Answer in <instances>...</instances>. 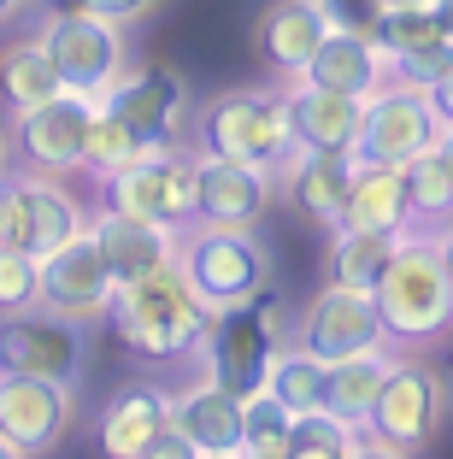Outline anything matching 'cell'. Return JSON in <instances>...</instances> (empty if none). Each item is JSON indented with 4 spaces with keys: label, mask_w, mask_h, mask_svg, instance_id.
<instances>
[{
    "label": "cell",
    "mask_w": 453,
    "mask_h": 459,
    "mask_svg": "<svg viewBox=\"0 0 453 459\" xmlns=\"http://www.w3.org/2000/svg\"><path fill=\"white\" fill-rule=\"evenodd\" d=\"M195 135H200V153H224V160L259 165V171H277L294 153L283 95H218L200 107Z\"/></svg>",
    "instance_id": "obj_7"
},
{
    "label": "cell",
    "mask_w": 453,
    "mask_h": 459,
    "mask_svg": "<svg viewBox=\"0 0 453 459\" xmlns=\"http://www.w3.org/2000/svg\"><path fill=\"white\" fill-rule=\"evenodd\" d=\"M301 82H318L335 95H371L377 82H388V59L377 54L371 36H353V30H324V41L312 48V59L301 65Z\"/></svg>",
    "instance_id": "obj_23"
},
{
    "label": "cell",
    "mask_w": 453,
    "mask_h": 459,
    "mask_svg": "<svg viewBox=\"0 0 453 459\" xmlns=\"http://www.w3.org/2000/svg\"><path fill=\"white\" fill-rule=\"evenodd\" d=\"M271 183L259 165L224 160V153H195V224L254 230L266 218Z\"/></svg>",
    "instance_id": "obj_16"
},
{
    "label": "cell",
    "mask_w": 453,
    "mask_h": 459,
    "mask_svg": "<svg viewBox=\"0 0 453 459\" xmlns=\"http://www.w3.org/2000/svg\"><path fill=\"white\" fill-rule=\"evenodd\" d=\"M18 6H30V0H0V18H13Z\"/></svg>",
    "instance_id": "obj_41"
},
{
    "label": "cell",
    "mask_w": 453,
    "mask_h": 459,
    "mask_svg": "<svg viewBox=\"0 0 453 459\" xmlns=\"http://www.w3.org/2000/svg\"><path fill=\"white\" fill-rule=\"evenodd\" d=\"M6 171H13V135L0 130V177H6Z\"/></svg>",
    "instance_id": "obj_40"
},
{
    "label": "cell",
    "mask_w": 453,
    "mask_h": 459,
    "mask_svg": "<svg viewBox=\"0 0 453 459\" xmlns=\"http://www.w3.org/2000/svg\"><path fill=\"white\" fill-rule=\"evenodd\" d=\"M89 230V242L100 247V259H107L112 283H135V277H147V271L171 265L177 254V230L165 224H147V218H124V212H100Z\"/></svg>",
    "instance_id": "obj_21"
},
{
    "label": "cell",
    "mask_w": 453,
    "mask_h": 459,
    "mask_svg": "<svg viewBox=\"0 0 453 459\" xmlns=\"http://www.w3.org/2000/svg\"><path fill=\"white\" fill-rule=\"evenodd\" d=\"M388 254H395V236H388V230H335L330 283H342V289H371L377 277H383Z\"/></svg>",
    "instance_id": "obj_30"
},
{
    "label": "cell",
    "mask_w": 453,
    "mask_h": 459,
    "mask_svg": "<svg viewBox=\"0 0 453 459\" xmlns=\"http://www.w3.org/2000/svg\"><path fill=\"white\" fill-rule=\"evenodd\" d=\"M100 107H107L142 148H171L188 100H183V82L165 65H142V71H130V77L118 71V77L100 89Z\"/></svg>",
    "instance_id": "obj_14"
},
{
    "label": "cell",
    "mask_w": 453,
    "mask_h": 459,
    "mask_svg": "<svg viewBox=\"0 0 453 459\" xmlns=\"http://www.w3.org/2000/svg\"><path fill=\"white\" fill-rule=\"evenodd\" d=\"M0 459H18V454H13V442H6V436H0Z\"/></svg>",
    "instance_id": "obj_42"
},
{
    "label": "cell",
    "mask_w": 453,
    "mask_h": 459,
    "mask_svg": "<svg viewBox=\"0 0 453 459\" xmlns=\"http://www.w3.org/2000/svg\"><path fill=\"white\" fill-rule=\"evenodd\" d=\"M59 89H65V82H59L41 36H24L0 54V100H6V112H24V107H36V100L59 95Z\"/></svg>",
    "instance_id": "obj_27"
},
{
    "label": "cell",
    "mask_w": 453,
    "mask_h": 459,
    "mask_svg": "<svg viewBox=\"0 0 453 459\" xmlns=\"http://www.w3.org/2000/svg\"><path fill=\"white\" fill-rule=\"evenodd\" d=\"M77 230H83V206L54 177H13V247L41 259L59 242H71Z\"/></svg>",
    "instance_id": "obj_20"
},
{
    "label": "cell",
    "mask_w": 453,
    "mask_h": 459,
    "mask_svg": "<svg viewBox=\"0 0 453 459\" xmlns=\"http://www.w3.org/2000/svg\"><path fill=\"white\" fill-rule=\"evenodd\" d=\"M177 271L206 307H236L254 289H266V247L254 230H224V224H183L177 230Z\"/></svg>",
    "instance_id": "obj_6"
},
{
    "label": "cell",
    "mask_w": 453,
    "mask_h": 459,
    "mask_svg": "<svg viewBox=\"0 0 453 459\" xmlns=\"http://www.w3.org/2000/svg\"><path fill=\"white\" fill-rule=\"evenodd\" d=\"M142 153H160V148H142L130 130H124L118 118H112L100 100H94V112H89V130H83V160H77V171H94V177H107V171H118V165H130V160H142Z\"/></svg>",
    "instance_id": "obj_33"
},
{
    "label": "cell",
    "mask_w": 453,
    "mask_h": 459,
    "mask_svg": "<svg viewBox=\"0 0 453 459\" xmlns=\"http://www.w3.org/2000/svg\"><path fill=\"white\" fill-rule=\"evenodd\" d=\"M65 6H83V13H100V18H112V24H130V18L153 13L160 0H65Z\"/></svg>",
    "instance_id": "obj_38"
},
{
    "label": "cell",
    "mask_w": 453,
    "mask_h": 459,
    "mask_svg": "<svg viewBox=\"0 0 453 459\" xmlns=\"http://www.w3.org/2000/svg\"><path fill=\"white\" fill-rule=\"evenodd\" d=\"M18 307H36V259L24 247L0 242V312H18Z\"/></svg>",
    "instance_id": "obj_36"
},
{
    "label": "cell",
    "mask_w": 453,
    "mask_h": 459,
    "mask_svg": "<svg viewBox=\"0 0 453 459\" xmlns=\"http://www.w3.org/2000/svg\"><path fill=\"white\" fill-rule=\"evenodd\" d=\"M388 359H395V353L365 348V353H347V359L324 365V394H318V406H324V412H335L342 424H353V430H360L365 412H371V401H377V383H383Z\"/></svg>",
    "instance_id": "obj_26"
},
{
    "label": "cell",
    "mask_w": 453,
    "mask_h": 459,
    "mask_svg": "<svg viewBox=\"0 0 453 459\" xmlns=\"http://www.w3.org/2000/svg\"><path fill=\"white\" fill-rule=\"evenodd\" d=\"M448 71H453V36H436L424 48H406L388 59V77L413 82V89H436V82H448Z\"/></svg>",
    "instance_id": "obj_35"
},
{
    "label": "cell",
    "mask_w": 453,
    "mask_h": 459,
    "mask_svg": "<svg viewBox=\"0 0 453 459\" xmlns=\"http://www.w3.org/2000/svg\"><path fill=\"white\" fill-rule=\"evenodd\" d=\"M413 195H406V171L400 165H377V160H353V177H347L342 212H335L330 230H413Z\"/></svg>",
    "instance_id": "obj_18"
},
{
    "label": "cell",
    "mask_w": 453,
    "mask_h": 459,
    "mask_svg": "<svg viewBox=\"0 0 453 459\" xmlns=\"http://www.w3.org/2000/svg\"><path fill=\"white\" fill-rule=\"evenodd\" d=\"M289 171V195L294 206L318 224H335L342 212V195H347V177H353V153H312V148H294L283 160Z\"/></svg>",
    "instance_id": "obj_24"
},
{
    "label": "cell",
    "mask_w": 453,
    "mask_h": 459,
    "mask_svg": "<svg viewBox=\"0 0 453 459\" xmlns=\"http://www.w3.org/2000/svg\"><path fill=\"white\" fill-rule=\"evenodd\" d=\"M377 325L383 342L400 348H424L448 330L453 318V265H448V236L436 230H400L395 254H388L383 277L371 283Z\"/></svg>",
    "instance_id": "obj_1"
},
{
    "label": "cell",
    "mask_w": 453,
    "mask_h": 459,
    "mask_svg": "<svg viewBox=\"0 0 453 459\" xmlns=\"http://www.w3.org/2000/svg\"><path fill=\"white\" fill-rule=\"evenodd\" d=\"M383 6H400V0H383Z\"/></svg>",
    "instance_id": "obj_43"
},
{
    "label": "cell",
    "mask_w": 453,
    "mask_h": 459,
    "mask_svg": "<svg viewBox=\"0 0 453 459\" xmlns=\"http://www.w3.org/2000/svg\"><path fill=\"white\" fill-rule=\"evenodd\" d=\"M283 442H289V406H277L266 389L241 401V442L236 454L254 459H283Z\"/></svg>",
    "instance_id": "obj_34"
},
{
    "label": "cell",
    "mask_w": 453,
    "mask_h": 459,
    "mask_svg": "<svg viewBox=\"0 0 453 459\" xmlns=\"http://www.w3.org/2000/svg\"><path fill=\"white\" fill-rule=\"evenodd\" d=\"M83 365V330L59 312L36 307H18V312H0V371H30V377H54L71 383Z\"/></svg>",
    "instance_id": "obj_11"
},
{
    "label": "cell",
    "mask_w": 453,
    "mask_h": 459,
    "mask_svg": "<svg viewBox=\"0 0 453 459\" xmlns=\"http://www.w3.org/2000/svg\"><path fill=\"white\" fill-rule=\"evenodd\" d=\"M100 183H107V212L147 218L165 230L195 224V153H142V160L107 171Z\"/></svg>",
    "instance_id": "obj_8"
},
{
    "label": "cell",
    "mask_w": 453,
    "mask_h": 459,
    "mask_svg": "<svg viewBox=\"0 0 453 459\" xmlns=\"http://www.w3.org/2000/svg\"><path fill=\"white\" fill-rule=\"evenodd\" d=\"M283 112H289V135L294 148H312V153H353L360 142V118H365V100L360 95H335V89H318V82H301L283 95Z\"/></svg>",
    "instance_id": "obj_17"
},
{
    "label": "cell",
    "mask_w": 453,
    "mask_h": 459,
    "mask_svg": "<svg viewBox=\"0 0 453 459\" xmlns=\"http://www.w3.org/2000/svg\"><path fill=\"white\" fill-rule=\"evenodd\" d=\"M324 30H330V18H324L318 0H277L254 24V54H259V65L277 71V77H301V65L312 59Z\"/></svg>",
    "instance_id": "obj_22"
},
{
    "label": "cell",
    "mask_w": 453,
    "mask_h": 459,
    "mask_svg": "<svg viewBox=\"0 0 453 459\" xmlns=\"http://www.w3.org/2000/svg\"><path fill=\"white\" fill-rule=\"evenodd\" d=\"M441 419H448L441 371H430L424 359H388L383 383H377V401L360 424L365 454H418V447L436 442Z\"/></svg>",
    "instance_id": "obj_4"
},
{
    "label": "cell",
    "mask_w": 453,
    "mask_h": 459,
    "mask_svg": "<svg viewBox=\"0 0 453 459\" xmlns=\"http://www.w3.org/2000/svg\"><path fill=\"white\" fill-rule=\"evenodd\" d=\"M406 171V195H413V218H430V224H441L453 206V153L448 142H436V148L413 153V160L400 165Z\"/></svg>",
    "instance_id": "obj_31"
},
{
    "label": "cell",
    "mask_w": 453,
    "mask_h": 459,
    "mask_svg": "<svg viewBox=\"0 0 453 459\" xmlns=\"http://www.w3.org/2000/svg\"><path fill=\"white\" fill-rule=\"evenodd\" d=\"M294 348H307L318 365H335L347 353L383 348V325H377V300L371 289H318L301 312V330H294Z\"/></svg>",
    "instance_id": "obj_12"
},
{
    "label": "cell",
    "mask_w": 453,
    "mask_h": 459,
    "mask_svg": "<svg viewBox=\"0 0 453 459\" xmlns=\"http://www.w3.org/2000/svg\"><path fill=\"white\" fill-rule=\"evenodd\" d=\"M448 142V82L436 89H413V82H377L365 95V118H360V142L353 160H377V165H406L413 153Z\"/></svg>",
    "instance_id": "obj_5"
},
{
    "label": "cell",
    "mask_w": 453,
    "mask_h": 459,
    "mask_svg": "<svg viewBox=\"0 0 453 459\" xmlns=\"http://www.w3.org/2000/svg\"><path fill=\"white\" fill-rule=\"evenodd\" d=\"M71 430V383L0 371V436L13 454H48Z\"/></svg>",
    "instance_id": "obj_13"
},
{
    "label": "cell",
    "mask_w": 453,
    "mask_h": 459,
    "mask_svg": "<svg viewBox=\"0 0 453 459\" xmlns=\"http://www.w3.org/2000/svg\"><path fill=\"white\" fill-rule=\"evenodd\" d=\"M112 295H118V283H112L100 247L89 242V230H77L71 242H59L54 254L36 259V300L59 318H71L77 330L107 325Z\"/></svg>",
    "instance_id": "obj_9"
},
{
    "label": "cell",
    "mask_w": 453,
    "mask_h": 459,
    "mask_svg": "<svg viewBox=\"0 0 453 459\" xmlns=\"http://www.w3.org/2000/svg\"><path fill=\"white\" fill-rule=\"evenodd\" d=\"M365 454V436L353 424H342L324 406H307V412H289V442H283V459H353Z\"/></svg>",
    "instance_id": "obj_29"
},
{
    "label": "cell",
    "mask_w": 453,
    "mask_h": 459,
    "mask_svg": "<svg viewBox=\"0 0 453 459\" xmlns=\"http://www.w3.org/2000/svg\"><path fill=\"white\" fill-rule=\"evenodd\" d=\"M318 6L335 30H353V36H371L383 18V0H318Z\"/></svg>",
    "instance_id": "obj_37"
},
{
    "label": "cell",
    "mask_w": 453,
    "mask_h": 459,
    "mask_svg": "<svg viewBox=\"0 0 453 459\" xmlns=\"http://www.w3.org/2000/svg\"><path fill=\"white\" fill-rule=\"evenodd\" d=\"M41 48L54 59L59 82H65L71 95H89V100H100V89L124 71L118 24L100 18V13H83V6H65V13L48 18L41 24Z\"/></svg>",
    "instance_id": "obj_10"
},
{
    "label": "cell",
    "mask_w": 453,
    "mask_h": 459,
    "mask_svg": "<svg viewBox=\"0 0 453 459\" xmlns=\"http://www.w3.org/2000/svg\"><path fill=\"white\" fill-rule=\"evenodd\" d=\"M206 318H213V307L183 283L177 259L135 277V283H118L112 312H107L118 342L130 353H142V359H183V353H195L200 336H206Z\"/></svg>",
    "instance_id": "obj_2"
},
{
    "label": "cell",
    "mask_w": 453,
    "mask_h": 459,
    "mask_svg": "<svg viewBox=\"0 0 453 459\" xmlns=\"http://www.w3.org/2000/svg\"><path fill=\"white\" fill-rule=\"evenodd\" d=\"M0 242H13V171L0 177Z\"/></svg>",
    "instance_id": "obj_39"
},
{
    "label": "cell",
    "mask_w": 453,
    "mask_h": 459,
    "mask_svg": "<svg viewBox=\"0 0 453 459\" xmlns=\"http://www.w3.org/2000/svg\"><path fill=\"white\" fill-rule=\"evenodd\" d=\"M89 112H94L89 95L59 89V95H48V100H36V107L13 112V148L24 153L36 171H48V177H54V171H77Z\"/></svg>",
    "instance_id": "obj_15"
},
{
    "label": "cell",
    "mask_w": 453,
    "mask_h": 459,
    "mask_svg": "<svg viewBox=\"0 0 453 459\" xmlns=\"http://www.w3.org/2000/svg\"><path fill=\"white\" fill-rule=\"evenodd\" d=\"M165 424L188 442V454L224 459V454H236V442H241V401L224 394L213 377H200L195 389L165 401Z\"/></svg>",
    "instance_id": "obj_19"
},
{
    "label": "cell",
    "mask_w": 453,
    "mask_h": 459,
    "mask_svg": "<svg viewBox=\"0 0 453 459\" xmlns=\"http://www.w3.org/2000/svg\"><path fill=\"white\" fill-rule=\"evenodd\" d=\"M165 401H171V394L153 389V383H130V389H118L107 401V412H100V454L135 459L142 442L165 424Z\"/></svg>",
    "instance_id": "obj_25"
},
{
    "label": "cell",
    "mask_w": 453,
    "mask_h": 459,
    "mask_svg": "<svg viewBox=\"0 0 453 459\" xmlns=\"http://www.w3.org/2000/svg\"><path fill=\"white\" fill-rule=\"evenodd\" d=\"M436 36H453L448 0H400V6H383V18H377V30H371L383 59L406 54V48H424V41H436Z\"/></svg>",
    "instance_id": "obj_28"
},
{
    "label": "cell",
    "mask_w": 453,
    "mask_h": 459,
    "mask_svg": "<svg viewBox=\"0 0 453 459\" xmlns=\"http://www.w3.org/2000/svg\"><path fill=\"white\" fill-rule=\"evenodd\" d=\"M283 300L271 289H254L248 300L236 307H218L206 318V336H200V359H206V377L218 383L224 394L248 401V394L266 389V371H271V353L283 348Z\"/></svg>",
    "instance_id": "obj_3"
},
{
    "label": "cell",
    "mask_w": 453,
    "mask_h": 459,
    "mask_svg": "<svg viewBox=\"0 0 453 459\" xmlns=\"http://www.w3.org/2000/svg\"><path fill=\"white\" fill-rule=\"evenodd\" d=\"M266 394L277 406H289V412H307L324 394V365L307 348H277L271 353V371H266Z\"/></svg>",
    "instance_id": "obj_32"
}]
</instances>
